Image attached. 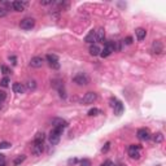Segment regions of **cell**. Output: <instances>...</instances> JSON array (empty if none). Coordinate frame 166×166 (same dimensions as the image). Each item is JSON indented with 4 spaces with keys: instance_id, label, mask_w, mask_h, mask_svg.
<instances>
[{
    "instance_id": "1",
    "label": "cell",
    "mask_w": 166,
    "mask_h": 166,
    "mask_svg": "<svg viewBox=\"0 0 166 166\" xmlns=\"http://www.w3.org/2000/svg\"><path fill=\"white\" fill-rule=\"evenodd\" d=\"M62 132H64V129H62V127H53L52 130H51L49 135H48V140H49V143L52 144V146L59 144Z\"/></svg>"
},
{
    "instance_id": "2",
    "label": "cell",
    "mask_w": 166,
    "mask_h": 166,
    "mask_svg": "<svg viewBox=\"0 0 166 166\" xmlns=\"http://www.w3.org/2000/svg\"><path fill=\"white\" fill-rule=\"evenodd\" d=\"M116 51V43L114 42H105V44H104V48L101 49V52H100V56L104 59V57H108V56H110L112 53Z\"/></svg>"
},
{
    "instance_id": "3",
    "label": "cell",
    "mask_w": 166,
    "mask_h": 166,
    "mask_svg": "<svg viewBox=\"0 0 166 166\" xmlns=\"http://www.w3.org/2000/svg\"><path fill=\"white\" fill-rule=\"evenodd\" d=\"M73 82L77 83L78 86H86V84L90 83V78L87 77L84 73H78L75 77L73 78Z\"/></svg>"
},
{
    "instance_id": "4",
    "label": "cell",
    "mask_w": 166,
    "mask_h": 166,
    "mask_svg": "<svg viewBox=\"0 0 166 166\" xmlns=\"http://www.w3.org/2000/svg\"><path fill=\"white\" fill-rule=\"evenodd\" d=\"M35 26V20L31 17H26V18L20 21V28L23 30H31Z\"/></svg>"
},
{
    "instance_id": "5",
    "label": "cell",
    "mask_w": 166,
    "mask_h": 166,
    "mask_svg": "<svg viewBox=\"0 0 166 166\" xmlns=\"http://www.w3.org/2000/svg\"><path fill=\"white\" fill-rule=\"evenodd\" d=\"M96 99H97V93L90 91V92H87L86 95L83 96V99H82V104H83V105L93 104V102L96 101Z\"/></svg>"
},
{
    "instance_id": "6",
    "label": "cell",
    "mask_w": 166,
    "mask_h": 166,
    "mask_svg": "<svg viewBox=\"0 0 166 166\" xmlns=\"http://www.w3.org/2000/svg\"><path fill=\"white\" fill-rule=\"evenodd\" d=\"M46 60L47 62L49 64L51 68L53 69H59L60 68V62H59V56L57 55H53V53H49V55L46 56Z\"/></svg>"
},
{
    "instance_id": "7",
    "label": "cell",
    "mask_w": 166,
    "mask_h": 166,
    "mask_svg": "<svg viewBox=\"0 0 166 166\" xmlns=\"http://www.w3.org/2000/svg\"><path fill=\"white\" fill-rule=\"evenodd\" d=\"M32 155L35 156H40L44 152V141H34L32 143V148H31Z\"/></svg>"
},
{
    "instance_id": "8",
    "label": "cell",
    "mask_w": 166,
    "mask_h": 166,
    "mask_svg": "<svg viewBox=\"0 0 166 166\" xmlns=\"http://www.w3.org/2000/svg\"><path fill=\"white\" fill-rule=\"evenodd\" d=\"M129 156L131 157V158L134 160H139L141 156L140 153V147L139 146H135V144H132V146L129 147Z\"/></svg>"
},
{
    "instance_id": "9",
    "label": "cell",
    "mask_w": 166,
    "mask_h": 166,
    "mask_svg": "<svg viewBox=\"0 0 166 166\" xmlns=\"http://www.w3.org/2000/svg\"><path fill=\"white\" fill-rule=\"evenodd\" d=\"M136 135H138V138L140 139V140H149L150 139V132H149V130L146 129V127L139 129Z\"/></svg>"
},
{
    "instance_id": "10",
    "label": "cell",
    "mask_w": 166,
    "mask_h": 166,
    "mask_svg": "<svg viewBox=\"0 0 166 166\" xmlns=\"http://www.w3.org/2000/svg\"><path fill=\"white\" fill-rule=\"evenodd\" d=\"M43 62H44L43 57H40V56H35V57H32V59L30 60V66H31V68L38 69V68H42Z\"/></svg>"
},
{
    "instance_id": "11",
    "label": "cell",
    "mask_w": 166,
    "mask_h": 166,
    "mask_svg": "<svg viewBox=\"0 0 166 166\" xmlns=\"http://www.w3.org/2000/svg\"><path fill=\"white\" fill-rule=\"evenodd\" d=\"M152 52L156 53V55H160V53L164 52V44L160 40H155L152 44Z\"/></svg>"
},
{
    "instance_id": "12",
    "label": "cell",
    "mask_w": 166,
    "mask_h": 166,
    "mask_svg": "<svg viewBox=\"0 0 166 166\" xmlns=\"http://www.w3.org/2000/svg\"><path fill=\"white\" fill-rule=\"evenodd\" d=\"M12 7H13V9L16 12H22L28 7V3L26 1H13L12 3Z\"/></svg>"
},
{
    "instance_id": "13",
    "label": "cell",
    "mask_w": 166,
    "mask_h": 166,
    "mask_svg": "<svg viewBox=\"0 0 166 166\" xmlns=\"http://www.w3.org/2000/svg\"><path fill=\"white\" fill-rule=\"evenodd\" d=\"M52 125H53V127H62V129L68 127V122L62 118H55L52 121Z\"/></svg>"
},
{
    "instance_id": "14",
    "label": "cell",
    "mask_w": 166,
    "mask_h": 166,
    "mask_svg": "<svg viewBox=\"0 0 166 166\" xmlns=\"http://www.w3.org/2000/svg\"><path fill=\"white\" fill-rule=\"evenodd\" d=\"M12 90H13V92H16V93H23V92L26 91L25 86H23L22 83H20V82L13 83V86H12Z\"/></svg>"
},
{
    "instance_id": "15",
    "label": "cell",
    "mask_w": 166,
    "mask_h": 166,
    "mask_svg": "<svg viewBox=\"0 0 166 166\" xmlns=\"http://www.w3.org/2000/svg\"><path fill=\"white\" fill-rule=\"evenodd\" d=\"M95 34H96V42H99V43H104V40H105V31H104V29L95 30Z\"/></svg>"
},
{
    "instance_id": "16",
    "label": "cell",
    "mask_w": 166,
    "mask_h": 166,
    "mask_svg": "<svg viewBox=\"0 0 166 166\" xmlns=\"http://www.w3.org/2000/svg\"><path fill=\"white\" fill-rule=\"evenodd\" d=\"M88 52H90V55L91 56H100L101 49H100V47H99L97 44H91L90 48H88Z\"/></svg>"
},
{
    "instance_id": "17",
    "label": "cell",
    "mask_w": 166,
    "mask_h": 166,
    "mask_svg": "<svg viewBox=\"0 0 166 166\" xmlns=\"http://www.w3.org/2000/svg\"><path fill=\"white\" fill-rule=\"evenodd\" d=\"M135 34H136V38H138V40H144L147 37V31H146V29H141V28H139L135 30Z\"/></svg>"
},
{
    "instance_id": "18",
    "label": "cell",
    "mask_w": 166,
    "mask_h": 166,
    "mask_svg": "<svg viewBox=\"0 0 166 166\" xmlns=\"http://www.w3.org/2000/svg\"><path fill=\"white\" fill-rule=\"evenodd\" d=\"M84 42H86V43H91V44H93V42H96L95 30H91V31H90L88 34L86 35V38H84Z\"/></svg>"
},
{
    "instance_id": "19",
    "label": "cell",
    "mask_w": 166,
    "mask_h": 166,
    "mask_svg": "<svg viewBox=\"0 0 166 166\" xmlns=\"http://www.w3.org/2000/svg\"><path fill=\"white\" fill-rule=\"evenodd\" d=\"M113 108H114V114H116V116H121V114L123 113V104L121 101L117 100L116 105H114Z\"/></svg>"
},
{
    "instance_id": "20",
    "label": "cell",
    "mask_w": 166,
    "mask_h": 166,
    "mask_svg": "<svg viewBox=\"0 0 166 166\" xmlns=\"http://www.w3.org/2000/svg\"><path fill=\"white\" fill-rule=\"evenodd\" d=\"M25 88H26V90H29V91H34V90L37 88V81H34V79H29L28 82H26Z\"/></svg>"
},
{
    "instance_id": "21",
    "label": "cell",
    "mask_w": 166,
    "mask_h": 166,
    "mask_svg": "<svg viewBox=\"0 0 166 166\" xmlns=\"http://www.w3.org/2000/svg\"><path fill=\"white\" fill-rule=\"evenodd\" d=\"M25 160H26V156H25V155H20V156H17L16 158L13 160V165H14V166H18V165L22 164V162L25 161Z\"/></svg>"
},
{
    "instance_id": "22",
    "label": "cell",
    "mask_w": 166,
    "mask_h": 166,
    "mask_svg": "<svg viewBox=\"0 0 166 166\" xmlns=\"http://www.w3.org/2000/svg\"><path fill=\"white\" fill-rule=\"evenodd\" d=\"M153 141H155V143H162V141H164V135H162V132H156V134L153 135Z\"/></svg>"
},
{
    "instance_id": "23",
    "label": "cell",
    "mask_w": 166,
    "mask_h": 166,
    "mask_svg": "<svg viewBox=\"0 0 166 166\" xmlns=\"http://www.w3.org/2000/svg\"><path fill=\"white\" fill-rule=\"evenodd\" d=\"M88 114L90 117H93V116H99V114H102V112L101 109H99V108H92V109H90L88 110Z\"/></svg>"
},
{
    "instance_id": "24",
    "label": "cell",
    "mask_w": 166,
    "mask_h": 166,
    "mask_svg": "<svg viewBox=\"0 0 166 166\" xmlns=\"http://www.w3.org/2000/svg\"><path fill=\"white\" fill-rule=\"evenodd\" d=\"M44 140H46V135L43 132H38L34 138V141H44Z\"/></svg>"
},
{
    "instance_id": "25",
    "label": "cell",
    "mask_w": 166,
    "mask_h": 166,
    "mask_svg": "<svg viewBox=\"0 0 166 166\" xmlns=\"http://www.w3.org/2000/svg\"><path fill=\"white\" fill-rule=\"evenodd\" d=\"M9 83H11L9 77H4L1 81H0V86H3V87H8L9 86Z\"/></svg>"
},
{
    "instance_id": "26",
    "label": "cell",
    "mask_w": 166,
    "mask_h": 166,
    "mask_svg": "<svg viewBox=\"0 0 166 166\" xmlns=\"http://www.w3.org/2000/svg\"><path fill=\"white\" fill-rule=\"evenodd\" d=\"M0 69H1V73H3V74H4V75H5V77H7V75H8V74H11V73H12V71H11V69H9V68H8V66H7V65H1V66H0Z\"/></svg>"
},
{
    "instance_id": "27",
    "label": "cell",
    "mask_w": 166,
    "mask_h": 166,
    "mask_svg": "<svg viewBox=\"0 0 166 166\" xmlns=\"http://www.w3.org/2000/svg\"><path fill=\"white\" fill-rule=\"evenodd\" d=\"M11 147H12V144L8 143V141H1L0 143V149H9Z\"/></svg>"
},
{
    "instance_id": "28",
    "label": "cell",
    "mask_w": 166,
    "mask_h": 166,
    "mask_svg": "<svg viewBox=\"0 0 166 166\" xmlns=\"http://www.w3.org/2000/svg\"><path fill=\"white\" fill-rule=\"evenodd\" d=\"M110 149V141H108V143H105V146L102 147V149H101V152L102 153H107L108 150Z\"/></svg>"
},
{
    "instance_id": "29",
    "label": "cell",
    "mask_w": 166,
    "mask_h": 166,
    "mask_svg": "<svg viewBox=\"0 0 166 166\" xmlns=\"http://www.w3.org/2000/svg\"><path fill=\"white\" fill-rule=\"evenodd\" d=\"M7 99V92L3 91V90H0V102H3Z\"/></svg>"
},
{
    "instance_id": "30",
    "label": "cell",
    "mask_w": 166,
    "mask_h": 166,
    "mask_svg": "<svg viewBox=\"0 0 166 166\" xmlns=\"http://www.w3.org/2000/svg\"><path fill=\"white\" fill-rule=\"evenodd\" d=\"M81 164H82V166H91L90 160H82V161H81Z\"/></svg>"
},
{
    "instance_id": "31",
    "label": "cell",
    "mask_w": 166,
    "mask_h": 166,
    "mask_svg": "<svg viewBox=\"0 0 166 166\" xmlns=\"http://www.w3.org/2000/svg\"><path fill=\"white\" fill-rule=\"evenodd\" d=\"M78 162H79V161H78L77 158H70V160L68 161V164H69V165H75V164H78Z\"/></svg>"
},
{
    "instance_id": "32",
    "label": "cell",
    "mask_w": 166,
    "mask_h": 166,
    "mask_svg": "<svg viewBox=\"0 0 166 166\" xmlns=\"http://www.w3.org/2000/svg\"><path fill=\"white\" fill-rule=\"evenodd\" d=\"M123 43H125V44H131L132 43V38L131 37H127L125 40H123Z\"/></svg>"
},
{
    "instance_id": "33",
    "label": "cell",
    "mask_w": 166,
    "mask_h": 166,
    "mask_svg": "<svg viewBox=\"0 0 166 166\" xmlns=\"http://www.w3.org/2000/svg\"><path fill=\"white\" fill-rule=\"evenodd\" d=\"M104 165H105V166H114V164L110 161V160H107V161L104 162Z\"/></svg>"
},
{
    "instance_id": "34",
    "label": "cell",
    "mask_w": 166,
    "mask_h": 166,
    "mask_svg": "<svg viewBox=\"0 0 166 166\" xmlns=\"http://www.w3.org/2000/svg\"><path fill=\"white\" fill-rule=\"evenodd\" d=\"M9 60L12 61V64H13V65L17 64V62H16V57H14V56H9Z\"/></svg>"
},
{
    "instance_id": "35",
    "label": "cell",
    "mask_w": 166,
    "mask_h": 166,
    "mask_svg": "<svg viewBox=\"0 0 166 166\" xmlns=\"http://www.w3.org/2000/svg\"><path fill=\"white\" fill-rule=\"evenodd\" d=\"M5 14H7V11L5 9H3V8H0V16H5Z\"/></svg>"
},
{
    "instance_id": "36",
    "label": "cell",
    "mask_w": 166,
    "mask_h": 166,
    "mask_svg": "<svg viewBox=\"0 0 166 166\" xmlns=\"http://www.w3.org/2000/svg\"><path fill=\"white\" fill-rule=\"evenodd\" d=\"M116 102H117L116 99L112 97V99H110V107H114V105H116Z\"/></svg>"
},
{
    "instance_id": "37",
    "label": "cell",
    "mask_w": 166,
    "mask_h": 166,
    "mask_svg": "<svg viewBox=\"0 0 166 166\" xmlns=\"http://www.w3.org/2000/svg\"><path fill=\"white\" fill-rule=\"evenodd\" d=\"M3 162H5V157H4V155L0 153V164H3Z\"/></svg>"
},
{
    "instance_id": "38",
    "label": "cell",
    "mask_w": 166,
    "mask_h": 166,
    "mask_svg": "<svg viewBox=\"0 0 166 166\" xmlns=\"http://www.w3.org/2000/svg\"><path fill=\"white\" fill-rule=\"evenodd\" d=\"M0 109H1V102H0Z\"/></svg>"
},
{
    "instance_id": "39",
    "label": "cell",
    "mask_w": 166,
    "mask_h": 166,
    "mask_svg": "<svg viewBox=\"0 0 166 166\" xmlns=\"http://www.w3.org/2000/svg\"><path fill=\"white\" fill-rule=\"evenodd\" d=\"M100 166H105V165H104V164H102V165H100Z\"/></svg>"
}]
</instances>
